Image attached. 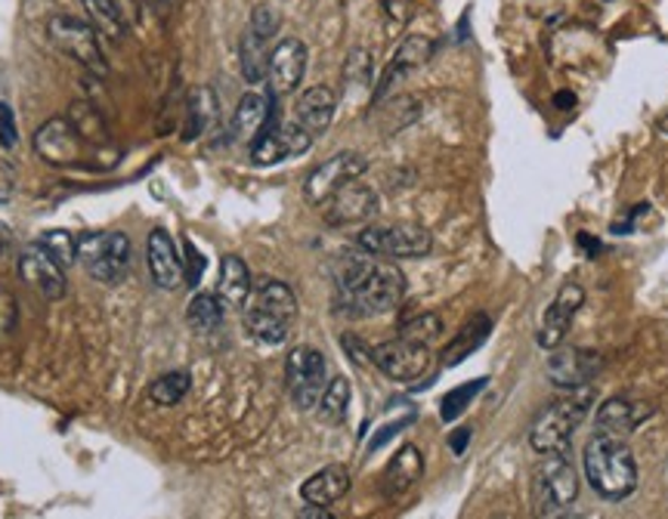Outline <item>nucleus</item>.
<instances>
[{"label":"nucleus","instance_id":"f257e3e1","mask_svg":"<svg viewBox=\"0 0 668 519\" xmlns=\"http://www.w3.org/2000/svg\"><path fill=\"white\" fill-rule=\"evenodd\" d=\"M582 467H585V480L607 502H625L637 488V461L622 436L597 433L585 446Z\"/></svg>","mask_w":668,"mask_h":519},{"label":"nucleus","instance_id":"f03ea898","mask_svg":"<svg viewBox=\"0 0 668 519\" xmlns=\"http://www.w3.org/2000/svg\"><path fill=\"white\" fill-rule=\"evenodd\" d=\"M242 319L254 341L279 346L289 341L291 325L297 319V297L285 282L263 279L260 285L251 287L248 300L242 306Z\"/></svg>","mask_w":668,"mask_h":519},{"label":"nucleus","instance_id":"7ed1b4c3","mask_svg":"<svg viewBox=\"0 0 668 519\" xmlns=\"http://www.w3.org/2000/svg\"><path fill=\"white\" fill-rule=\"evenodd\" d=\"M595 405V393L591 384L570 390V396H560L554 402H548L529 424V446L536 448L539 455L548 451H566L573 443V433L578 430V424L585 421L588 409Z\"/></svg>","mask_w":668,"mask_h":519},{"label":"nucleus","instance_id":"20e7f679","mask_svg":"<svg viewBox=\"0 0 668 519\" xmlns=\"http://www.w3.org/2000/svg\"><path fill=\"white\" fill-rule=\"evenodd\" d=\"M406 297V275L397 263L390 260H378L368 269V275L362 279V285L350 294L338 297V312L353 316V319H372V316H384L390 309H397Z\"/></svg>","mask_w":668,"mask_h":519},{"label":"nucleus","instance_id":"39448f33","mask_svg":"<svg viewBox=\"0 0 668 519\" xmlns=\"http://www.w3.org/2000/svg\"><path fill=\"white\" fill-rule=\"evenodd\" d=\"M578 498V473L566 451H548L532 470L536 517H563Z\"/></svg>","mask_w":668,"mask_h":519},{"label":"nucleus","instance_id":"423d86ee","mask_svg":"<svg viewBox=\"0 0 668 519\" xmlns=\"http://www.w3.org/2000/svg\"><path fill=\"white\" fill-rule=\"evenodd\" d=\"M47 35H50L56 47L69 56V59H74L81 69H87V72L96 74V78H106V74H109V62H106V54H103V47H99V35H96V28H93L91 22L59 13V16L47 22Z\"/></svg>","mask_w":668,"mask_h":519},{"label":"nucleus","instance_id":"0eeeda50","mask_svg":"<svg viewBox=\"0 0 668 519\" xmlns=\"http://www.w3.org/2000/svg\"><path fill=\"white\" fill-rule=\"evenodd\" d=\"M356 248L375 257L406 260V257H427L434 248V238L415 223H375L356 235Z\"/></svg>","mask_w":668,"mask_h":519},{"label":"nucleus","instance_id":"6e6552de","mask_svg":"<svg viewBox=\"0 0 668 519\" xmlns=\"http://www.w3.org/2000/svg\"><path fill=\"white\" fill-rule=\"evenodd\" d=\"M78 260L84 263L87 275L115 285L127 275L130 267V238L125 233H91L78 238Z\"/></svg>","mask_w":668,"mask_h":519},{"label":"nucleus","instance_id":"1a4fd4ad","mask_svg":"<svg viewBox=\"0 0 668 519\" xmlns=\"http://www.w3.org/2000/svg\"><path fill=\"white\" fill-rule=\"evenodd\" d=\"M282 19L272 7H257L242 32L238 40V66L248 84H260L267 81V69H270L272 54V37L279 32Z\"/></svg>","mask_w":668,"mask_h":519},{"label":"nucleus","instance_id":"9d476101","mask_svg":"<svg viewBox=\"0 0 668 519\" xmlns=\"http://www.w3.org/2000/svg\"><path fill=\"white\" fill-rule=\"evenodd\" d=\"M285 384L301 412H313L326 393L328 365L326 356L313 346H294L285 362Z\"/></svg>","mask_w":668,"mask_h":519},{"label":"nucleus","instance_id":"9b49d317","mask_svg":"<svg viewBox=\"0 0 668 519\" xmlns=\"http://www.w3.org/2000/svg\"><path fill=\"white\" fill-rule=\"evenodd\" d=\"M313 140L316 137H309L297 121H279V118L270 115L267 127L257 133V140L251 143V162L260 164V167H270V164L285 162V158H294V155H304V152H309Z\"/></svg>","mask_w":668,"mask_h":519},{"label":"nucleus","instance_id":"f8f14e48","mask_svg":"<svg viewBox=\"0 0 668 519\" xmlns=\"http://www.w3.org/2000/svg\"><path fill=\"white\" fill-rule=\"evenodd\" d=\"M372 365L397 384H412L431 368V350L424 343L394 338L372 346Z\"/></svg>","mask_w":668,"mask_h":519},{"label":"nucleus","instance_id":"ddd939ff","mask_svg":"<svg viewBox=\"0 0 668 519\" xmlns=\"http://www.w3.org/2000/svg\"><path fill=\"white\" fill-rule=\"evenodd\" d=\"M19 275L25 285L35 287L44 300H62L69 291L66 267H59L40 241H32L19 251Z\"/></svg>","mask_w":668,"mask_h":519},{"label":"nucleus","instance_id":"4468645a","mask_svg":"<svg viewBox=\"0 0 668 519\" xmlns=\"http://www.w3.org/2000/svg\"><path fill=\"white\" fill-rule=\"evenodd\" d=\"M368 170V162L360 152H338L335 158H328L326 164H319L304 182V196L309 204H326L328 198L335 196L341 186L360 179Z\"/></svg>","mask_w":668,"mask_h":519},{"label":"nucleus","instance_id":"2eb2a0df","mask_svg":"<svg viewBox=\"0 0 668 519\" xmlns=\"http://www.w3.org/2000/svg\"><path fill=\"white\" fill-rule=\"evenodd\" d=\"M84 137L74 130L69 118H50L47 125L37 127L35 133V152L54 167H72V164L84 162Z\"/></svg>","mask_w":668,"mask_h":519},{"label":"nucleus","instance_id":"dca6fc26","mask_svg":"<svg viewBox=\"0 0 668 519\" xmlns=\"http://www.w3.org/2000/svg\"><path fill=\"white\" fill-rule=\"evenodd\" d=\"M307 44L297 37H285L272 47L270 69H267L272 96H289L301 87V81L307 74Z\"/></svg>","mask_w":668,"mask_h":519},{"label":"nucleus","instance_id":"f3484780","mask_svg":"<svg viewBox=\"0 0 668 519\" xmlns=\"http://www.w3.org/2000/svg\"><path fill=\"white\" fill-rule=\"evenodd\" d=\"M600 371V356L582 346H554V353L548 358V380L560 387V390H578L588 387Z\"/></svg>","mask_w":668,"mask_h":519},{"label":"nucleus","instance_id":"a211bd4d","mask_svg":"<svg viewBox=\"0 0 668 519\" xmlns=\"http://www.w3.org/2000/svg\"><path fill=\"white\" fill-rule=\"evenodd\" d=\"M323 208H326L328 226H356V223H365L378 214V196H375V189L353 179L328 198Z\"/></svg>","mask_w":668,"mask_h":519},{"label":"nucleus","instance_id":"6ab92c4d","mask_svg":"<svg viewBox=\"0 0 668 519\" xmlns=\"http://www.w3.org/2000/svg\"><path fill=\"white\" fill-rule=\"evenodd\" d=\"M582 304H585V291H582V285L566 282V285L560 287L554 304L548 306V312H544L542 328H539V346H542V350H554V346H560V343L566 341V331H570V325L576 319V312L582 309Z\"/></svg>","mask_w":668,"mask_h":519},{"label":"nucleus","instance_id":"aec40b11","mask_svg":"<svg viewBox=\"0 0 668 519\" xmlns=\"http://www.w3.org/2000/svg\"><path fill=\"white\" fill-rule=\"evenodd\" d=\"M653 417V405L651 402H641V399H632V396H613L607 399L595 414L597 433H610V436H629L634 433L644 421Z\"/></svg>","mask_w":668,"mask_h":519},{"label":"nucleus","instance_id":"412c9836","mask_svg":"<svg viewBox=\"0 0 668 519\" xmlns=\"http://www.w3.org/2000/svg\"><path fill=\"white\" fill-rule=\"evenodd\" d=\"M145 253H149V272H152L155 285L162 291H177L183 282V260L171 233L167 229H152Z\"/></svg>","mask_w":668,"mask_h":519},{"label":"nucleus","instance_id":"4be33fe9","mask_svg":"<svg viewBox=\"0 0 668 519\" xmlns=\"http://www.w3.org/2000/svg\"><path fill=\"white\" fill-rule=\"evenodd\" d=\"M335 111H338L335 90L319 84V87H309L307 93H301V99L294 106V121L304 127L309 137H319V133H326L328 127H331Z\"/></svg>","mask_w":668,"mask_h":519},{"label":"nucleus","instance_id":"5701e85b","mask_svg":"<svg viewBox=\"0 0 668 519\" xmlns=\"http://www.w3.org/2000/svg\"><path fill=\"white\" fill-rule=\"evenodd\" d=\"M350 492V470L343 464H328L319 473H313L307 483L301 485V498L316 507H331Z\"/></svg>","mask_w":668,"mask_h":519},{"label":"nucleus","instance_id":"b1692460","mask_svg":"<svg viewBox=\"0 0 668 519\" xmlns=\"http://www.w3.org/2000/svg\"><path fill=\"white\" fill-rule=\"evenodd\" d=\"M421 476H424V455L415 446H402L384 470V495L399 498L412 485L421 483Z\"/></svg>","mask_w":668,"mask_h":519},{"label":"nucleus","instance_id":"393cba45","mask_svg":"<svg viewBox=\"0 0 668 519\" xmlns=\"http://www.w3.org/2000/svg\"><path fill=\"white\" fill-rule=\"evenodd\" d=\"M220 118V99L211 87H196L186 99V125H183V140L192 143L204 137L214 121Z\"/></svg>","mask_w":668,"mask_h":519},{"label":"nucleus","instance_id":"a878e982","mask_svg":"<svg viewBox=\"0 0 668 519\" xmlns=\"http://www.w3.org/2000/svg\"><path fill=\"white\" fill-rule=\"evenodd\" d=\"M270 115H272V108H270V99H267V96H260V93H245V96L238 99V106H235V115H233L235 143L251 145L254 140H257V133L267 127Z\"/></svg>","mask_w":668,"mask_h":519},{"label":"nucleus","instance_id":"bb28decb","mask_svg":"<svg viewBox=\"0 0 668 519\" xmlns=\"http://www.w3.org/2000/svg\"><path fill=\"white\" fill-rule=\"evenodd\" d=\"M251 287H254L251 272L245 267V260L235 257V253H226V257L220 260V282H218V297L223 300V306H233V309L245 306L248 294H251Z\"/></svg>","mask_w":668,"mask_h":519},{"label":"nucleus","instance_id":"cd10ccee","mask_svg":"<svg viewBox=\"0 0 668 519\" xmlns=\"http://www.w3.org/2000/svg\"><path fill=\"white\" fill-rule=\"evenodd\" d=\"M489 334H492V319L483 316V312L473 316L468 325H461V331H458L449 341V346L443 350V365H446V368L461 365L465 358L473 356V353L489 341Z\"/></svg>","mask_w":668,"mask_h":519},{"label":"nucleus","instance_id":"c85d7f7f","mask_svg":"<svg viewBox=\"0 0 668 519\" xmlns=\"http://www.w3.org/2000/svg\"><path fill=\"white\" fill-rule=\"evenodd\" d=\"M431 54H434V44L427 40V37L421 35H412L406 37L402 44H399V50L394 54V59H390V66H387V72H384V78H380V90L378 93H384V90L390 87L397 78H402V74L415 72V69H421L427 59H431Z\"/></svg>","mask_w":668,"mask_h":519},{"label":"nucleus","instance_id":"c756f323","mask_svg":"<svg viewBox=\"0 0 668 519\" xmlns=\"http://www.w3.org/2000/svg\"><path fill=\"white\" fill-rule=\"evenodd\" d=\"M66 118L72 121L74 130L84 137V143L87 145H99V149H109L112 145V130L109 125H106V118H103V111L93 106V103H87V99L72 103Z\"/></svg>","mask_w":668,"mask_h":519},{"label":"nucleus","instance_id":"7c9ffc66","mask_svg":"<svg viewBox=\"0 0 668 519\" xmlns=\"http://www.w3.org/2000/svg\"><path fill=\"white\" fill-rule=\"evenodd\" d=\"M87 22L96 28L99 37H109L115 44H121L127 35V16L118 7V0H81Z\"/></svg>","mask_w":668,"mask_h":519},{"label":"nucleus","instance_id":"2f4dec72","mask_svg":"<svg viewBox=\"0 0 668 519\" xmlns=\"http://www.w3.org/2000/svg\"><path fill=\"white\" fill-rule=\"evenodd\" d=\"M186 322L196 334H214L223 325V300L218 294H196L186 306Z\"/></svg>","mask_w":668,"mask_h":519},{"label":"nucleus","instance_id":"473e14b6","mask_svg":"<svg viewBox=\"0 0 668 519\" xmlns=\"http://www.w3.org/2000/svg\"><path fill=\"white\" fill-rule=\"evenodd\" d=\"M350 399H353V390H350V380L347 377H335L326 384V393L319 399V417L326 424H341L347 417V409H350Z\"/></svg>","mask_w":668,"mask_h":519},{"label":"nucleus","instance_id":"72a5a7b5","mask_svg":"<svg viewBox=\"0 0 668 519\" xmlns=\"http://www.w3.org/2000/svg\"><path fill=\"white\" fill-rule=\"evenodd\" d=\"M189 387H192V375H189V371H167V375L155 377V380L149 384V399H152L155 405L171 409V405L183 402V396L189 393Z\"/></svg>","mask_w":668,"mask_h":519},{"label":"nucleus","instance_id":"f704fd0d","mask_svg":"<svg viewBox=\"0 0 668 519\" xmlns=\"http://www.w3.org/2000/svg\"><path fill=\"white\" fill-rule=\"evenodd\" d=\"M440 334H443V322H440L436 312H415V316L402 319V325H399V338L424 343V346H431Z\"/></svg>","mask_w":668,"mask_h":519},{"label":"nucleus","instance_id":"c9c22d12","mask_svg":"<svg viewBox=\"0 0 668 519\" xmlns=\"http://www.w3.org/2000/svg\"><path fill=\"white\" fill-rule=\"evenodd\" d=\"M487 387V377H480V380H470V384H461V387H455V390H449V393L443 396V405H440V417L449 424V421H458L461 414H465V409H468L470 402L477 399V393Z\"/></svg>","mask_w":668,"mask_h":519},{"label":"nucleus","instance_id":"e433bc0d","mask_svg":"<svg viewBox=\"0 0 668 519\" xmlns=\"http://www.w3.org/2000/svg\"><path fill=\"white\" fill-rule=\"evenodd\" d=\"M37 241L50 251V257L59 267H72L78 260V238L72 233H66V229H50V233L40 235Z\"/></svg>","mask_w":668,"mask_h":519},{"label":"nucleus","instance_id":"4c0bfd02","mask_svg":"<svg viewBox=\"0 0 668 519\" xmlns=\"http://www.w3.org/2000/svg\"><path fill=\"white\" fill-rule=\"evenodd\" d=\"M368 74H372V56L365 54V50H353V54L347 56V66H343L347 84L365 87V84H368Z\"/></svg>","mask_w":668,"mask_h":519},{"label":"nucleus","instance_id":"58836bf2","mask_svg":"<svg viewBox=\"0 0 668 519\" xmlns=\"http://www.w3.org/2000/svg\"><path fill=\"white\" fill-rule=\"evenodd\" d=\"M19 325V306L16 297L10 291H0V343L10 341V334H16Z\"/></svg>","mask_w":668,"mask_h":519},{"label":"nucleus","instance_id":"ea45409f","mask_svg":"<svg viewBox=\"0 0 668 519\" xmlns=\"http://www.w3.org/2000/svg\"><path fill=\"white\" fill-rule=\"evenodd\" d=\"M183 257H186V260H183V279L192 287H199L201 275H204V257H201L199 248H196L192 241L183 245Z\"/></svg>","mask_w":668,"mask_h":519},{"label":"nucleus","instance_id":"a19ab883","mask_svg":"<svg viewBox=\"0 0 668 519\" xmlns=\"http://www.w3.org/2000/svg\"><path fill=\"white\" fill-rule=\"evenodd\" d=\"M19 143L16 121H13V111L7 106H0V145L3 149H13Z\"/></svg>","mask_w":668,"mask_h":519},{"label":"nucleus","instance_id":"79ce46f5","mask_svg":"<svg viewBox=\"0 0 668 519\" xmlns=\"http://www.w3.org/2000/svg\"><path fill=\"white\" fill-rule=\"evenodd\" d=\"M409 3H412V0H380L384 13L394 19V22H406V16H409Z\"/></svg>","mask_w":668,"mask_h":519},{"label":"nucleus","instance_id":"37998d69","mask_svg":"<svg viewBox=\"0 0 668 519\" xmlns=\"http://www.w3.org/2000/svg\"><path fill=\"white\" fill-rule=\"evenodd\" d=\"M343 350H347L350 356L356 358L360 365H372V350H368V346H360V341H356V338H343Z\"/></svg>","mask_w":668,"mask_h":519},{"label":"nucleus","instance_id":"c03bdc74","mask_svg":"<svg viewBox=\"0 0 668 519\" xmlns=\"http://www.w3.org/2000/svg\"><path fill=\"white\" fill-rule=\"evenodd\" d=\"M143 3L159 19H167V16H171V13H174V3H177V0H143Z\"/></svg>","mask_w":668,"mask_h":519},{"label":"nucleus","instance_id":"a18cd8bd","mask_svg":"<svg viewBox=\"0 0 668 519\" xmlns=\"http://www.w3.org/2000/svg\"><path fill=\"white\" fill-rule=\"evenodd\" d=\"M468 439H470V430H455V436H452V448L461 455L465 451V446H468Z\"/></svg>","mask_w":668,"mask_h":519},{"label":"nucleus","instance_id":"49530a36","mask_svg":"<svg viewBox=\"0 0 668 519\" xmlns=\"http://www.w3.org/2000/svg\"><path fill=\"white\" fill-rule=\"evenodd\" d=\"M7 251H10V233H7V226H0V260L7 257Z\"/></svg>","mask_w":668,"mask_h":519},{"label":"nucleus","instance_id":"de8ad7c7","mask_svg":"<svg viewBox=\"0 0 668 519\" xmlns=\"http://www.w3.org/2000/svg\"><path fill=\"white\" fill-rule=\"evenodd\" d=\"M10 201V192H0V204H7Z\"/></svg>","mask_w":668,"mask_h":519}]
</instances>
